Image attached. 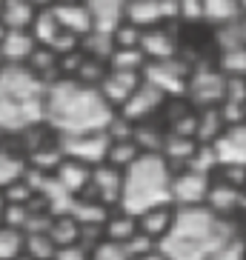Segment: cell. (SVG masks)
<instances>
[{"mask_svg":"<svg viewBox=\"0 0 246 260\" xmlns=\"http://www.w3.org/2000/svg\"><path fill=\"white\" fill-rule=\"evenodd\" d=\"M15 260H32V257H29V254L23 252V254H20V257H15Z\"/></svg>","mask_w":246,"mask_h":260,"instance_id":"42","label":"cell"},{"mask_svg":"<svg viewBox=\"0 0 246 260\" xmlns=\"http://www.w3.org/2000/svg\"><path fill=\"white\" fill-rule=\"evenodd\" d=\"M26 172H29V157L23 154V149L0 146V191L20 183L26 177Z\"/></svg>","mask_w":246,"mask_h":260,"instance_id":"20","label":"cell"},{"mask_svg":"<svg viewBox=\"0 0 246 260\" xmlns=\"http://www.w3.org/2000/svg\"><path fill=\"white\" fill-rule=\"evenodd\" d=\"M57 138V146H60L63 157L77 163H86V166H100L106 163L109 146H112V138L109 132H83V135H54Z\"/></svg>","mask_w":246,"mask_h":260,"instance_id":"6","label":"cell"},{"mask_svg":"<svg viewBox=\"0 0 246 260\" xmlns=\"http://www.w3.org/2000/svg\"><path fill=\"white\" fill-rule=\"evenodd\" d=\"M132 260H166L161 252H149V254H143V257H132Z\"/></svg>","mask_w":246,"mask_h":260,"instance_id":"40","label":"cell"},{"mask_svg":"<svg viewBox=\"0 0 246 260\" xmlns=\"http://www.w3.org/2000/svg\"><path fill=\"white\" fill-rule=\"evenodd\" d=\"M223 98H226V77L221 75V69L218 66H192L186 100L195 109H212L221 106Z\"/></svg>","mask_w":246,"mask_h":260,"instance_id":"7","label":"cell"},{"mask_svg":"<svg viewBox=\"0 0 246 260\" xmlns=\"http://www.w3.org/2000/svg\"><path fill=\"white\" fill-rule=\"evenodd\" d=\"M23 252L29 254L32 260H54L57 246L52 243V237H49L46 232H35V235H26Z\"/></svg>","mask_w":246,"mask_h":260,"instance_id":"35","label":"cell"},{"mask_svg":"<svg viewBox=\"0 0 246 260\" xmlns=\"http://www.w3.org/2000/svg\"><path fill=\"white\" fill-rule=\"evenodd\" d=\"M54 260H92V257H89V252L83 246H66V249L54 252Z\"/></svg>","mask_w":246,"mask_h":260,"instance_id":"38","label":"cell"},{"mask_svg":"<svg viewBox=\"0 0 246 260\" xmlns=\"http://www.w3.org/2000/svg\"><path fill=\"white\" fill-rule=\"evenodd\" d=\"M35 52H38V40L32 38V31H6V38L0 40L3 66H26Z\"/></svg>","mask_w":246,"mask_h":260,"instance_id":"18","label":"cell"},{"mask_svg":"<svg viewBox=\"0 0 246 260\" xmlns=\"http://www.w3.org/2000/svg\"><path fill=\"white\" fill-rule=\"evenodd\" d=\"M89 15L95 20V31L103 35H115V29L120 23H126V9L129 0H83Z\"/></svg>","mask_w":246,"mask_h":260,"instance_id":"17","label":"cell"},{"mask_svg":"<svg viewBox=\"0 0 246 260\" xmlns=\"http://www.w3.org/2000/svg\"><path fill=\"white\" fill-rule=\"evenodd\" d=\"M38 12H40V6H35L32 0H3L0 23L6 26L9 31H29Z\"/></svg>","mask_w":246,"mask_h":260,"instance_id":"19","label":"cell"},{"mask_svg":"<svg viewBox=\"0 0 246 260\" xmlns=\"http://www.w3.org/2000/svg\"><path fill=\"white\" fill-rule=\"evenodd\" d=\"M206 209L215 212L218 217H226V220H238L240 214L246 212V189L240 186H232L226 180H212V189H209L206 198Z\"/></svg>","mask_w":246,"mask_h":260,"instance_id":"11","label":"cell"},{"mask_svg":"<svg viewBox=\"0 0 246 260\" xmlns=\"http://www.w3.org/2000/svg\"><path fill=\"white\" fill-rule=\"evenodd\" d=\"M203 23V0H177V23Z\"/></svg>","mask_w":246,"mask_h":260,"instance_id":"37","label":"cell"},{"mask_svg":"<svg viewBox=\"0 0 246 260\" xmlns=\"http://www.w3.org/2000/svg\"><path fill=\"white\" fill-rule=\"evenodd\" d=\"M0 6H3V0H0Z\"/></svg>","mask_w":246,"mask_h":260,"instance_id":"45","label":"cell"},{"mask_svg":"<svg viewBox=\"0 0 246 260\" xmlns=\"http://www.w3.org/2000/svg\"><path fill=\"white\" fill-rule=\"evenodd\" d=\"M26 235L12 226H0V260H15L23 254Z\"/></svg>","mask_w":246,"mask_h":260,"instance_id":"34","label":"cell"},{"mask_svg":"<svg viewBox=\"0 0 246 260\" xmlns=\"http://www.w3.org/2000/svg\"><path fill=\"white\" fill-rule=\"evenodd\" d=\"M115 209H109L106 203H100L95 198H77L75 206H72V217H75L80 226H106L109 214Z\"/></svg>","mask_w":246,"mask_h":260,"instance_id":"25","label":"cell"},{"mask_svg":"<svg viewBox=\"0 0 246 260\" xmlns=\"http://www.w3.org/2000/svg\"><path fill=\"white\" fill-rule=\"evenodd\" d=\"M49 83L29 66L0 69V135H23L46 126Z\"/></svg>","mask_w":246,"mask_h":260,"instance_id":"3","label":"cell"},{"mask_svg":"<svg viewBox=\"0 0 246 260\" xmlns=\"http://www.w3.org/2000/svg\"><path fill=\"white\" fill-rule=\"evenodd\" d=\"M158 252L166 260H246L240 223L218 217L206 206L177 209Z\"/></svg>","mask_w":246,"mask_h":260,"instance_id":"1","label":"cell"},{"mask_svg":"<svg viewBox=\"0 0 246 260\" xmlns=\"http://www.w3.org/2000/svg\"><path fill=\"white\" fill-rule=\"evenodd\" d=\"M198 146L200 143L195 138H183V135H172V132H166L161 154H163V160L177 172V169H186V163L192 160V154H195Z\"/></svg>","mask_w":246,"mask_h":260,"instance_id":"24","label":"cell"},{"mask_svg":"<svg viewBox=\"0 0 246 260\" xmlns=\"http://www.w3.org/2000/svg\"><path fill=\"white\" fill-rule=\"evenodd\" d=\"M166 106H169V98H166L161 89H155L149 80H143L117 115L126 123H132V126H140V123H152V117Z\"/></svg>","mask_w":246,"mask_h":260,"instance_id":"10","label":"cell"},{"mask_svg":"<svg viewBox=\"0 0 246 260\" xmlns=\"http://www.w3.org/2000/svg\"><path fill=\"white\" fill-rule=\"evenodd\" d=\"M32 3H35V6H40V9H46V6H52L54 0H32Z\"/></svg>","mask_w":246,"mask_h":260,"instance_id":"41","label":"cell"},{"mask_svg":"<svg viewBox=\"0 0 246 260\" xmlns=\"http://www.w3.org/2000/svg\"><path fill=\"white\" fill-rule=\"evenodd\" d=\"M140 52L146 54V60H172L180 52V43H177V35L172 26H158V29H146L143 38H140Z\"/></svg>","mask_w":246,"mask_h":260,"instance_id":"15","label":"cell"},{"mask_svg":"<svg viewBox=\"0 0 246 260\" xmlns=\"http://www.w3.org/2000/svg\"><path fill=\"white\" fill-rule=\"evenodd\" d=\"M172 175L175 169L163 160V154H140L123 172V191L117 209L138 217L149 209L172 206Z\"/></svg>","mask_w":246,"mask_h":260,"instance_id":"4","label":"cell"},{"mask_svg":"<svg viewBox=\"0 0 246 260\" xmlns=\"http://www.w3.org/2000/svg\"><path fill=\"white\" fill-rule=\"evenodd\" d=\"M120 191H123V172L109 163H100L92 169V180H89V189L80 198H95L100 203H106L109 209L120 206Z\"/></svg>","mask_w":246,"mask_h":260,"instance_id":"12","label":"cell"},{"mask_svg":"<svg viewBox=\"0 0 246 260\" xmlns=\"http://www.w3.org/2000/svg\"><path fill=\"white\" fill-rule=\"evenodd\" d=\"M146 63H149L146 54L140 52V49H115L112 57H109V69H115V72H138V75H143Z\"/></svg>","mask_w":246,"mask_h":260,"instance_id":"32","label":"cell"},{"mask_svg":"<svg viewBox=\"0 0 246 260\" xmlns=\"http://www.w3.org/2000/svg\"><path fill=\"white\" fill-rule=\"evenodd\" d=\"M212 146H215V154H218L221 169H226V166L246 169V123L226 126L223 135Z\"/></svg>","mask_w":246,"mask_h":260,"instance_id":"13","label":"cell"},{"mask_svg":"<svg viewBox=\"0 0 246 260\" xmlns=\"http://www.w3.org/2000/svg\"><path fill=\"white\" fill-rule=\"evenodd\" d=\"M212 180H215V177L192 172V169H177L175 175H172V206L175 209L206 206Z\"/></svg>","mask_w":246,"mask_h":260,"instance_id":"8","label":"cell"},{"mask_svg":"<svg viewBox=\"0 0 246 260\" xmlns=\"http://www.w3.org/2000/svg\"><path fill=\"white\" fill-rule=\"evenodd\" d=\"M175 206H158V209H149V212L138 214V232L140 235L152 237L155 243H161L163 237L169 235L172 223H175Z\"/></svg>","mask_w":246,"mask_h":260,"instance_id":"22","label":"cell"},{"mask_svg":"<svg viewBox=\"0 0 246 260\" xmlns=\"http://www.w3.org/2000/svg\"><path fill=\"white\" fill-rule=\"evenodd\" d=\"M243 15L246 9L240 6V0H203V23L215 26V29L238 23Z\"/></svg>","mask_w":246,"mask_h":260,"instance_id":"23","label":"cell"},{"mask_svg":"<svg viewBox=\"0 0 246 260\" xmlns=\"http://www.w3.org/2000/svg\"><path fill=\"white\" fill-rule=\"evenodd\" d=\"M6 194H3V191H0V226H3V220H6Z\"/></svg>","mask_w":246,"mask_h":260,"instance_id":"39","label":"cell"},{"mask_svg":"<svg viewBox=\"0 0 246 260\" xmlns=\"http://www.w3.org/2000/svg\"><path fill=\"white\" fill-rule=\"evenodd\" d=\"M80 52H83L86 57H92V60L109 63V57H112V52H115V40H112V35L92 31V35H86V38L80 40Z\"/></svg>","mask_w":246,"mask_h":260,"instance_id":"31","label":"cell"},{"mask_svg":"<svg viewBox=\"0 0 246 260\" xmlns=\"http://www.w3.org/2000/svg\"><path fill=\"white\" fill-rule=\"evenodd\" d=\"M140 83H143V75H138V72L109 69L106 77H103V83H100V94H103V100H106L115 112H120V109L126 106V100L135 94V89H138Z\"/></svg>","mask_w":246,"mask_h":260,"instance_id":"14","label":"cell"},{"mask_svg":"<svg viewBox=\"0 0 246 260\" xmlns=\"http://www.w3.org/2000/svg\"><path fill=\"white\" fill-rule=\"evenodd\" d=\"M29 31H32V38L38 40V46H43V49H52V46H54V40L63 35V29H60V23H57V17H54L52 6L40 9Z\"/></svg>","mask_w":246,"mask_h":260,"instance_id":"27","label":"cell"},{"mask_svg":"<svg viewBox=\"0 0 246 260\" xmlns=\"http://www.w3.org/2000/svg\"><path fill=\"white\" fill-rule=\"evenodd\" d=\"M92 260H132L129 249L123 243H112V240H103L100 246H95L92 252H89Z\"/></svg>","mask_w":246,"mask_h":260,"instance_id":"36","label":"cell"},{"mask_svg":"<svg viewBox=\"0 0 246 260\" xmlns=\"http://www.w3.org/2000/svg\"><path fill=\"white\" fill-rule=\"evenodd\" d=\"M126 23L138 26L140 31L177 23V0H129Z\"/></svg>","mask_w":246,"mask_h":260,"instance_id":"9","label":"cell"},{"mask_svg":"<svg viewBox=\"0 0 246 260\" xmlns=\"http://www.w3.org/2000/svg\"><path fill=\"white\" fill-rule=\"evenodd\" d=\"M218 69L223 77H246V46L221 52L218 54Z\"/></svg>","mask_w":246,"mask_h":260,"instance_id":"33","label":"cell"},{"mask_svg":"<svg viewBox=\"0 0 246 260\" xmlns=\"http://www.w3.org/2000/svg\"><path fill=\"white\" fill-rule=\"evenodd\" d=\"M52 177L66 191H69V194L80 198V194H86V189H89V180H92V166H86V163H77V160H69V157H66V160L57 166V172H54Z\"/></svg>","mask_w":246,"mask_h":260,"instance_id":"21","label":"cell"},{"mask_svg":"<svg viewBox=\"0 0 246 260\" xmlns=\"http://www.w3.org/2000/svg\"><path fill=\"white\" fill-rule=\"evenodd\" d=\"M243 117H246V103H243Z\"/></svg>","mask_w":246,"mask_h":260,"instance_id":"44","label":"cell"},{"mask_svg":"<svg viewBox=\"0 0 246 260\" xmlns=\"http://www.w3.org/2000/svg\"><path fill=\"white\" fill-rule=\"evenodd\" d=\"M240 6H243V9H246V0H240Z\"/></svg>","mask_w":246,"mask_h":260,"instance_id":"43","label":"cell"},{"mask_svg":"<svg viewBox=\"0 0 246 260\" xmlns=\"http://www.w3.org/2000/svg\"><path fill=\"white\" fill-rule=\"evenodd\" d=\"M189 77H192V66L177 54L172 60H155V63H146L143 69V80L161 89L169 100H177V98H186V89H189Z\"/></svg>","mask_w":246,"mask_h":260,"instance_id":"5","label":"cell"},{"mask_svg":"<svg viewBox=\"0 0 246 260\" xmlns=\"http://www.w3.org/2000/svg\"><path fill=\"white\" fill-rule=\"evenodd\" d=\"M115 115L117 112L103 100L100 89H95V86H86L75 77H60V80L49 83L46 129L52 135L106 132Z\"/></svg>","mask_w":246,"mask_h":260,"instance_id":"2","label":"cell"},{"mask_svg":"<svg viewBox=\"0 0 246 260\" xmlns=\"http://www.w3.org/2000/svg\"><path fill=\"white\" fill-rule=\"evenodd\" d=\"M103 235H106V240H112V243L126 246L132 237L138 235V217L126 214L123 209H115V212L109 214L106 226H103Z\"/></svg>","mask_w":246,"mask_h":260,"instance_id":"26","label":"cell"},{"mask_svg":"<svg viewBox=\"0 0 246 260\" xmlns=\"http://www.w3.org/2000/svg\"><path fill=\"white\" fill-rule=\"evenodd\" d=\"M54 17H57V23L66 35H75V38L83 40L86 35H92L95 31V20L89 15V9H86L83 0H75V3H54L52 6Z\"/></svg>","mask_w":246,"mask_h":260,"instance_id":"16","label":"cell"},{"mask_svg":"<svg viewBox=\"0 0 246 260\" xmlns=\"http://www.w3.org/2000/svg\"><path fill=\"white\" fill-rule=\"evenodd\" d=\"M223 129H226V123H223V115L218 106L198 109V132H195V140L198 143H215L223 135Z\"/></svg>","mask_w":246,"mask_h":260,"instance_id":"29","label":"cell"},{"mask_svg":"<svg viewBox=\"0 0 246 260\" xmlns=\"http://www.w3.org/2000/svg\"><path fill=\"white\" fill-rule=\"evenodd\" d=\"M46 235L52 237V243L57 246V249L77 246V240H80V223H77L72 214H60V217H52Z\"/></svg>","mask_w":246,"mask_h":260,"instance_id":"28","label":"cell"},{"mask_svg":"<svg viewBox=\"0 0 246 260\" xmlns=\"http://www.w3.org/2000/svg\"><path fill=\"white\" fill-rule=\"evenodd\" d=\"M140 149H138V143L132 138H126V140H112V146H109V154H106V163L109 166H115V169H120V172H126V169L132 166V163L140 157Z\"/></svg>","mask_w":246,"mask_h":260,"instance_id":"30","label":"cell"}]
</instances>
